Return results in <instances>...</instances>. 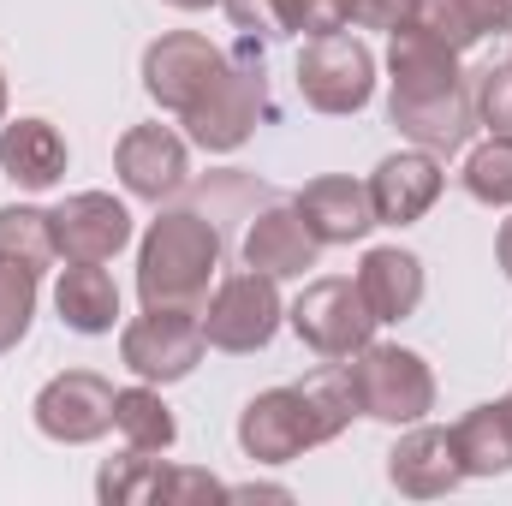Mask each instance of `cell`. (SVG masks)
Listing matches in <instances>:
<instances>
[{
  "mask_svg": "<svg viewBox=\"0 0 512 506\" xmlns=\"http://www.w3.org/2000/svg\"><path fill=\"white\" fill-rule=\"evenodd\" d=\"M465 191L477 197V203H489V209H507L512 203V137H489V143H477L471 155H465Z\"/></svg>",
  "mask_w": 512,
  "mask_h": 506,
  "instance_id": "obj_25",
  "label": "cell"
},
{
  "mask_svg": "<svg viewBox=\"0 0 512 506\" xmlns=\"http://www.w3.org/2000/svg\"><path fill=\"white\" fill-rule=\"evenodd\" d=\"M54 304L72 334H114L120 322V286L102 262H72L54 286Z\"/></svg>",
  "mask_w": 512,
  "mask_h": 506,
  "instance_id": "obj_20",
  "label": "cell"
},
{
  "mask_svg": "<svg viewBox=\"0 0 512 506\" xmlns=\"http://www.w3.org/2000/svg\"><path fill=\"white\" fill-rule=\"evenodd\" d=\"M322 239L310 233V221L298 215V203H280V209H262L245 233V268H262L274 280H292L304 268H316Z\"/></svg>",
  "mask_w": 512,
  "mask_h": 506,
  "instance_id": "obj_17",
  "label": "cell"
},
{
  "mask_svg": "<svg viewBox=\"0 0 512 506\" xmlns=\"http://www.w3.org/2000/svg\"><path fill=\"white\" fill-rule=\"evenodd\" d=\"M471 102H477V126H489V137H512V60L477 72Z\"/></svg>",
  "mask_w": 512,
  "mask_h": 506,
  "instance_id": "obj_28",
  "label": "cell"
},
{
  "mask_svg": "<svg viewBox=\"0 0 512 506\" xmlns=\"http://www.w3.org/2000/svg\"><path fill=\"white\" fill-rule=\"evenodd\" d=\"M346 376H352V393H358V411L376 417V423L399 429V423H423L435 411V370L405 346H376L370 340L364 352H352Z\"/></svg>",
  "mask_w": 512,
  "mask_h": 506,
  "instance_id": "obj_5",
  "label": "cell"
},
{
  "mask_svg": "<svg viewBox=\"0 0 512 506\" xmlns=\"http://www.w3.org/2000/svg\"><path fill=\"white\" fill-rule=\"evenodd\" d=\"M453 447H459L465 477H507L512 471V399L471 405L453 423Z\"/></svg>",
  "mask_w": 512,
  "mask_h": 506,
  "instance_id": "obj_21",
  "label": "cell"
},
{
  "mask_svg": "<svg viewBox=\"0 0 512 506\" xmlns=\"http://www.w3.org/2000/svg\"><path fill=\"white\" fill-rule=\"evenodd\" d=\"M114 173L131 197L143 203H161L173 197L185 179H191V155H185V137L167 126H131L114 149Z\"/></svg>",
  "mask_w": 512,
  "mask_h": 506,
  "instance_id": "obj_13",
  "label": "cell"
},
{
  "mask_svg": "<svg viewBox=\"0 0 512 506\" xmlns=\"http://www.w3.org/2000/svg\"><path fill=\"white\" fill-rule=\"evenodd\" d=\"M48 221H54V245L66 262H108L131 245L126 203L108 191H78L60 209H48Z\"/></svg>",
  "mask_w": 512,
  "mask_h": 506,
  "instance_id": "obj_12",
  "label": "cell"
},
{
  "mask_svg": "<svg viewBox=\"0 0 512 506\" xmlns=\"http://www.w3.org/2000/svg\"><path fill=\"white\" fill-rule=\"evenodd\" d=\"M0 167H6L12 185L48 191L66 173V137L48 120H12V126H0Z\"/></svg>",
  "mask_w": 512,
  "mask_h": 506,
  "instance_id": "obj_19",
  "label": "cell"
},
{
  "mask_svg": "<svg viewBox=\"0 0 512 506\" xmlns=\"http://www.w3.org/2000/svg\"><path fill=\"white\" fill-rule=\"evenodd\" d=\"M352 30V0H292V36H334Z\"/></svg>",
  "mask_w": 512,
  "mask_h": 506,
  "instance_id": "obj_30",
  "label": "cell"
},
{
  "mask_svg": "<svg viewBox=\"0 0 512 506\" xmlns=\"http://www.w3.org/2000/svg\"><path fill=\"white\" fill-rule=\"evenodd\" d=\"M352 417H364L358 393H352L346 364H334V370H322L304 387H268V393H256L251 405L239 411V447L256 465H292L298 453L346 435Z\"/></svg>",
  "mask_w": 512,
  "mask_h": 506,
  "instance_id": "obj_2",
  "label": "cell"
},
{
  "mask_svg": "<svg viewBox=\"0 0 512 506\" xmlns=\"http://www.w3.org/2000/svg\"><path fill=\"white\" fill-rule=\"evenodd\" d=\"M495 256H501V268L512 280V221H501V233H495Z\"/></svg>",
  "mask_w": 512,
  "mask_h": 506,
  "instance_id": "obj_33",
  "label": "cell"
},
{
  "mask_svg": "<svg viewBox=\"0 0 512 506\" xmlns=\"http://www.w3.org/2000/svg\"><path fill=\"white\" fill-rule=\"evenodd\" d=\"M221 6L239 24V36H262V42L292 36V0H221Z\"/></svg>",
  "mask_w": 512,
  "mask_h": 506,
  "instance_id": "obj_29",
  "label": "cell"
},
{
  "mask_svg": "<svg viewBox=\"0 0 512 506\" xmlns=\"http://www.w3.org/2000/svg\"><path fill=\"white\" fill-rule=\"evenodd\" d=\"M0 120H6V72H0Z\"/></svg>",
  "mask_w": 512,
  "mask_h": 506,
  "instance_id": "obj_35",
  "label": "cell"
},
{
  "mask_svg": "<svg viewBox=\"0 0 512 506\" xmlns=\"http://www.w3.org/2000/svg\"><path fill=\"white\" fill-rule=\"evenodd\" d=\"M286 322H292V334H298L316 358H328V364H346V358L364 352V346L376 340V328H382V322L370 316L358 280H340V274L310 280V286L298 292V304L286 310Z\"/></svg>",
  "mask_w": 512,
  "mask_h": 506,
  "instance_id": "obj_6",
  "label": "cell"
},
{
  "mask_svg": "<svg viewBox=\"0 0 512 506\" xmlns=\"http://www.w3.org/2000/svg\"><path fill=\"white\" fill-rule=\"evenodd\" d=\"M54 256H60V245H54L48 209H24V203L0 209V262H18V268L42 274Z\"/></svg>",
  "mask_w": 512,
  "mask_h": 506,
  "instance_id": "obj_23",
  "label": "cell"
},
{
  "mask_svg": "<svg viewBox=\"0 0 512 506\" xmlns=\"http://www.w3.org/2000/svg\"><path fill=\"white\" fill-rule=\"evenodd\" d=\"M215 268H221L215 221H203L191 209H167L149 221V233L137 245V298H143V310H203Z\"/></svg>",
  "mask_w": 512,
  "mask_h": 506,
  "instance_id": "obj_3",
  "label": "cell"
},
{
  "mask_svg": "<svg viewBox=\"0 0 512 506\" xmlns=\"http://www.w3.org/2000/svg\"><path fill=\"white\" fill-rule=\"evenodd\" d=\"M387 483L411 501H435V495H453L465 483V465H459V447H453V429H435V423H417L411 435H399V447L387 453Z\"/></svg>",
  "mask_w": 512,
  "mask_h": 506,
  "instance_id": "obj_15",
  "label": "cell"
},
{
  "mask_svg": "<svg viewBox=\"0 0 512 506\" xmlns=\"http://www.w3.org/2000/svg\"><path fill=\"white\" fill-rule=\"evenodd\" d=\"M167 477H173V465H161V459H149V453L131 447L126 459H114V465L96 477V495L108 506H143V501L167 506Z\"/></svg>",
  "mask_w": 512,
  "mask_h": 506,
  "instance_id": "obj_24",
  "label": "cell"
},
{
  "mask_svg": "<svg viewBox=\"0 0 512 506\" xmlns=\"http://www.w3.org/2000/svg\"><path fill=\"white\" fill-rule=\"evenodd\" d=\"M298 215L310 221V233L322 245H352V239H370L376 221V203H370V185L346 179V173H322L298 191Z\"/></svg>",
  "mask_w": 512,
  "mask_h": 506,
  "instance_id": "obj_16",
  "label": "cell"
},
{
  "mask_svg": "<svg viewBox=\"0 0 512 506\" xmlns=\"http://www.w3.org/2000/svg\"><path fill=\"white\" fill-rule=\"evenodd\" d=\"M447 173H441V155L429 149H399L387 155L382 167L370 173V203H376V221L382 227H411L435 209Z\"/></svg>",
  "mask_w": 512,
  "mask_h": 506,
  "instance_id": "obj_14",
  "label": "cell"
},
{
  "mask_svg": "<svg viewBox=\"0 0 512 506\" xmlns=\"http://www.w3.org/2000/svg\"><path fill=\"white\" fill-rule=\"evenodd\" d=\"M298 96L316 108V114H358L370 108L376 96V54L334 30V36H310L304 54H298Z\"/></svg>",
  "mask_w": 512,
  "mask_h": 506,
  "instance_id": "obj_7",
  "label": "cell"
},
{
  "mask_svg": "<svg viewBox=\"0 0 512 506\" xmlns=\"http://www.w3.org/2000/svg\"><path fill=\"white\" fill-rule=\"evenodd\" d=\"M465 12H471L477 36H489V30H512V0H465Z\"/></svg>",
  "mask_w": 512,
  "mask_h": 506,
  "instance_id": "obj_32",
  "label": "cell"
},
{
  "mask_svg": "<svg viewBox=\"0 0 512 506\" xmlns=\"http://www.w3.org/2000/svg\"><path fill=\"white\" fill-rule=\"evenodd\" d=\"M114 429L126 435V447H137V453H167L179 441V423H173L167 399L155 393V381H137V387L114 393Z\"/></svg>",
  "mask_w": 512,
  "mask_h": 506,
  "instance_id": "obj_22",
  "label": "cell"
},
{
  "mask_svg": "<svg viewBox=\"0 0 512 506\" xmlns=\"http://www.w3.org/2000/svg\"><path fill=\"white\" fill-rule=\"evenodd\" d=\"M387 72H393V96H387V114L393 126L411 137V149H429V155H459L477 131V102H471V84L459 72V54L435 36H423L417 24L393 30V48H387Z\"/></svg>",
  "mask_w": 512,
  "mask_h": 506,
  "instance_id": "obj_1",
  "label": "cell"
},
{
  "mask_svg": "<svg viewBox=\"0 0 512 506\" xmlns=\"http://www.w3.org/2000/svg\"><path fill=\"white\" fill-rule=\"evenodd\" d=\"M36 429L60 447H90L114 429V381H102L96 370H66L36 393Z\"/></svg>",
  "mask_w": 512,
  "mask_h": 506,
  "instance_id": "obj_11",
  "label": "cell"
},
{
  "mask_svg": "<svg viewBox=\"0 0 512 506\" xmlns=\"http://www.w3.org/2000/svg\"><path fill=\"white\" fill-rule=\"evenodd\" d=\"M262 102H268V72H262V48L256 36L239 42V54H227L221 78L203 90V102L191 114H179L191 126V143H203L209 155H227L239 143H251L256 120H262Z\"/></svg>",
  "mask_w": 512,
  "mask_h": 506,
  "instance_id": "obj_4",
  "label": "cell"
},
{
  "mask_svg": "<svg viewBox=\"0 0 512 506\" xmlns=\"http://www.w3.org/2000/svg\"><path fill=\"white\" fill-rule=\"evenodd\" d=\"M221 66H227V54H221L209 36H197V30H167L161 42L143 48V90H149L167 114H191V108L203 102V90L221 78Z\"/></svg>",
  "mask_w": 512,
  "mask_h": 506,
  "instance_id": "obj_10",
  "label": "cell"
},
{
  "mask_svg": "<svg viewBox=\"0 0 512 506\" xmlns=\"http://www.w3.org/2000/svg\"><path fill=\"white\" fill-rule=\"evenodd\" d=\"M411 24H417L423 36L447 42L453 54H465V48L477 42V24H471L465 0H417V6H411Z\"/></svg>",
  "mask_w": 512,
  "mask_h": 506,
  "instance_id": "obj_27",
  "label": "cell"
},
{
  "mask_svg": "<svg viewBox=\"0 0 512 506\" xmlns=\"http://www.w3.org/2000/svg\"><path fill=\"white\" fill-rule=\"evenodd\" d=\"M30 316H36V274L0 262V352H12L30 334Z\"/></svg>",
  "mask_w": 512,
  "mask_h": 506,
  "instance_id": "obj_26",
  "label": "cell"
},
{
  "mask_svg": "<svg viewBox=\"0 0 512 506\" xmlns=\"http://www.w3.org/2000/svg\"><path fill=\"white\" fill-rule=\"evenodd\" d=\"M209 340H203V316L197 310H143L120 334V364H126L137 381H185L197 364H203Z\"/></svg>",
  "mask_w": 512,
  "mask_h": 506,
  "instance_id": "obj_9",
  "label": "cell"
},
{
  "mask_svg": "<svg viewBox=\"0 0 512 506\" xmlns=\"http://www.w3.org/2000/svg\"><path fill=\"white\" fill-rule=\"evenodd\" d=\"M197 316H203V340H209L215 352H262V346L280 334L286 304H280L274 274L245 268V274H227V280L215 286V298H209Z\"/></svg>",
  "mask_w": 512,
  "mask_h": 506,
  "instance_id": "obj_8",
  "label": "cell"
},
{
  "mask_svg": "<svg viewBox=\"0 0 512 506\" xmlns=\"http://www.w3.org/2000/svg\"><path fill=\"white\" fill-rule=\"evenodd\" d=\"M167 6H179V12H203V6H215V0H167Z\"/></svg>",
  "mask_w": 512,
  "mask_h": 506,
  "instance_id": "obj_34",
  "label": "cell"
},
{
  "mask_svg": "<svg viewBox=\"0 0 512 506\" xmlns=\"http://www.w3.org/2000/svg\"><path fill=\"white\" fill-rule=\"evenodd\" d=\"M358 292H364L376 322H405L423 304V262L399 245H376L358 262Z\"/></svg>",
  "mask_w": 512,
  "mask_h": 506,
  "instance_id": "obj_18",
  "label": "cell"
},
{
  "mask_svg": "<svg viewBox=\"0 0 512 506\" xmlns=\"http://www.w3.org/2000/svg\"><path fill=\"white\" fill-rule=\"evenodd\" d=\"M411 6H417V0H352V24H358V30H387V36H393V30L411 24Z\"/></svg>",
  "mask_w": 512,
  "mask_h": 506,
  "instance_id": "obj_31",
  "label": "cell"
}]
</instances>
